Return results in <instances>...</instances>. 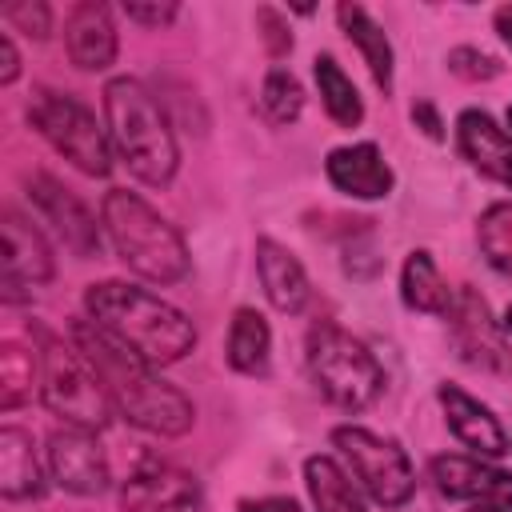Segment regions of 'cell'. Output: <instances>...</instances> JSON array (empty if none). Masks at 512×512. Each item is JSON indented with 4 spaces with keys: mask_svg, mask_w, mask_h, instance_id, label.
Masks as SVG:
<instances>
[{
    "mask_svg": "<svg viewBox=\"0 0 512 512\" xmlns=\"http://www.w3.org/2000/svg\"><path fill=\"white\" fill-rule=\"evenodd\" d=\"M68 336H72L76 352L92 364V372L100 376L116 416H124L128 424H136L140 432H152V436H184L196 424L192 400L176 384L160 380L156 368L144 364L136 352L116 344L108 332H100L88 316L72 320Z\"/></svg>",
    "mask_w": 512,
    "mask_h": 512,
    "instance_id": "cell-1",
    "label": "cell"
},
{
    "mask_svg": "<svg viewBox=\"0 0 512 512\" xmlns=\"http://www.w3.org/2000/svg\"><path fill=\"white\" fill-rule=\"evenodd\" d=\"M84 312L100 332H108L116 344H124L152 368L176 364L196 348V324L176 304L128 280L88 284Z\"/></svg>",
    "mask_w": 512,
    "mask_h": 512,
    "instance_id": "cell-2",
    "label": "cell"
},
{
    "mask_svg": "<svg viewBox=\"0 0 512 512\" xmlns=\"http://www.w3.org/2000/svg\"><path fill=\"white\" fill-rule=\"evenodd\" d=\"M104 120L116 160L128 164V172L152 188L172 184L180 168V148L168 124L164 104L132 76H116L104 84Z\"/></svg>",
    "mask_w": 512,
    "mask_h": 512,
    "instance_id": "cell-3",
    "label": "cell"
},
{
    "mask_svg": "<svg viewBox=\"0 0 512 512\" xmlns=\"http://www.w3.org/2000/svg\"><path fill=\"white\" fill-rule=\"evenodd\" d=\"M100 224L108 232L112 252L128 272L152 284H176L188 276L192 256L176 224H168L144 196L128 188H108L100 204Z\"/></svg>",
    "mask_w": 512,
    "mask_h": 512,
    "instance_id": "cell-4",
    "label": "cell"
},
{
    "mask_svg": "<svg viewBox=\"0 0 512 512\" xmlns=\"http://www.w3.org/2000/svg\"><path fill=\"white\" fill-rule=\"evenodd\" d=\"M304 364L316 392L344 412H364L384 388V368L368 352V344L332 320H316L308 328Z\"/></svg>",
    "mask_w": 512,
    "mask_h": 512,
    "instance_id": "cell-5",
    "label": "cell"
},
{
    "mask_svg": "<svg viewBox=\"0 0 512 512\" xmlns=\"http://www.w3.org/2000/svg\"><path fill=\"white\" fill-rule=\"evenodd\" d=\"M36 352H40V400L52 416H60L72 428L100 432L116 416L100 376L92 364L76 352V344H64L60 336L36 328Z\"/></svg>",
    "mask_w": 512,
    "mask_h": 512,
    "instance_id": "cell-6",
    "label": "cell"
},
{
    "mask_svg": "<svg viewBox=\"0 0 512 512\" xmlns=\"http://www.w3.org/2000/svg\"><path fill=\"white\" fill-rule=\"evenodd\" d=\"M24 116L52 144V152H60L84 176H108L112 172L116 152H112V140H108V124H100L96 112L80 96L36 84Z\"/></svg>",
    "mask_w": 512,
    "mask_h": 512,
    "instance_id": "cell-7",
    "label": "cell"
},
{
    "mask_svg": "<svg viewBox=\"0 0 512 512\" xmlns=\"http://www.w3.org/2000/svg\"><path fill=\"white\" fill-rule=\"evenodd\" d=\"M332 444L344 456L356 484L380 504V508H404L416 492V472L408 464V452L396 440L376 436L364 424H336Z\"/></svg>",
    "mask_w": 512,
    "mask_h": 512,
    "instance_id": "cell-8",
    "label": "cell"
},
{
    "mask_svg": "<svg viewBox=\"0 0 512 512\" xmlns=\"http://www.w3.org/2000/svg\"><path fill=\"white\" fill-rule=\"evenodd\" d=\"M444 320H448V340L464 364H472L480 372L508 368L504 328H500V320H492V308L476 288H468V284L452 288V304H448Z\"/></svg>",
    "mask_w": 512,
    "mask_h": 512,
    "instance_id": "cell-9",
    "label": "cell"
},
{
    "mask_svg": "<svg viewBox=\"0 0 512 512\" xmlns=\"http://www.w3.org/2000/svg\"><path fill=\"white\" fill-rule=\"evenodd\" d=\"M48 480H56V488L72 492V496H100L108 492L112 484V468H108V456L96 440V432L88 428H56L48 436Z\"/></svg>",
    "mask_w": 512,
    "mask_h": 512,
    "instance_id": "cell-10",
    "label": "cell"
},
{
    "mask_svg": "<svg viewBox=\"0 0 512 512\" xmlns=\"http://www.w3.org/2000/svg\"><path fill=\"white\" fill-rule=\"evenodd\" d=\"M120 512H204V488L176 464L144 460L120 484Z\"/></svg>",
    "mask_w": 512,
    "mask_h": 512,
    "instance_id": "cell-11",
    "label": "cell"
},
{
    "mask_svg": "<svg viewBox=\"0 0 512 512\" xmlns=\"http://www.w3.org/2000/svg\"><path fill=\"white\" fill-rule=\"evenodd\" d=\"M24 188H28V200L36 204V212L56 228V236L64 240L68 252H76V256H96L100 252V228L104 224H96V212L72 188H64L48 172H32L24 180Z\"/></svg>",
    "mask_w": 512,
    "mask_h": 512,
    "instance_id": "cell-12",
    "label": "cell"
},
{
    "mask_svg": "<svg viewBox=\"0 0 512 512\" xmlns=\"http://www.w3.org/2000/svg\"><path fill=\"white\" fill-rule=\"evenodd\" d=\"M0 220H4L0 224L4 228V300L16 304L24 292L52 280L56 256H52V244L44 240V232L16 208H4Z\"/></svg>",
    "mask_w": 512,
    "mask_h": 512,
    "instance_id": "cell-13",
    "label": "cell"
},
{
    "mask_svg": "<svg viewBox=\"0 0 512 512\" xmlns=\"http://www.w3.org/2000/svg\"><path fill=\"white\" fill-rule=\"evenodd\" d=\"M432 484L448 500H468V504H500L512 508V472L488 464L484 456H460V452H440L428 460Z\"/></svg>",
    "mask_w": 512,
    "mask_h": 512,
    "instance_id": "cell-14",
    "label": "cell"
},
{
    "mask_svg": "<svg viewBox=\"0 0 512 512\" xmlns=\"http://www.w3.org/2000/svg\"><path fill=\"white\" fill-rule=\"evenodd\" d=\"M324 176L336 192H344L352 200H384L396 184L380 144H372V140L332 148L328 160H324Z\"/></svg>",
    "mask_w": 512,
    "mask_h": 512,
    "instance_id": "cell-15",
    "label": "cell"
},
{
    "mask_svg": "<svg viewBox=\"0 0 512 512\" xmlns=\"http://www.w3.org/2000/svg\"><path fill=\"white\" fill-rule=\"evenodd\" d=\"M456 148L480 176H488L512 192V132L500 128L488 112L464 108L456 116Z\"/></svg>",
    "mask_w": 512,
    "mask_h": 512,
    "instance_id": "cell-16",
    "label": "cell"
},
{
    "mask_svg": "<svg viewBox=\"0 0 512 512\" xmlns=\"http://www.w3.org/2000/svg\"><path fill=\"white\" fill-rule=\"evenodd\" d=\"M436 400H440V408H444V420H448V428H452V436L464 444V448H472L476 456H484V460H496V456H504L508 452V432L500 428V420L476 400V396H468L460 384H440L436 388Z\"/></svg>",
    "mask_w": 512,
    "mask_h": 512,
    "instance_id": "cell-17",
    "label": "cell"
},
{
    "mask_svg": "<svg viewBox=\"0 0 512 512\" xmlns=\"http://www.w3.org/2000/svg\"><path fill=\"white\" fill-rule=\"evenodd\" d=\"M64 48L80 72H104L116 60V24L108 4L80 0L64 20Z\"/></svg>",
    "mask_w": 512,
    "mask_h": 512,
    "instance_id": "cell-18",
    "label": "cell"
},
{
    "mask_svg": "<svg viewBox=\"0 0 512 512\" xmlns=\"http://www.w3.org/2000/svg\"><path fill=\"white\" fill-rule=\"evenodd\" d=\"M256 276H260V288H264V296L276 312L300 316L308 308V300H312L308 272L284 244H276L268 236L256 240Z\"/></svg>",
    "mask_w": 512,
    "mask_h": 512,
    "instance_id": "cell-19",
    "label": "cell"
},
{
    "mask_svg": "<svg viewBox=\"0 0 512 512\" xmlns=\"http://www.w3.org/2000/svg\"><path fill=\"white\" fill-rule=\"evenodd\" d=\"M44 492H48V480H44L32 436L16 424H4L0 428V496L8 504H20V500H40Z\"/></svg>",
    "mask_w": 512,
    "mask_h": 512,
    "instance_id": "cell-20",
    "label": "cell"
},
{
    "mask_svg": "<svg viewBox=\"0 0 512 512\" xmlns=\"http://www.w3.org/2000/svg\"><path fill=\"white\" fill-rule=\"evenodd\" d=\"M336 20L344 28V36L356 44V52L364 56L372 80L380 92H392V44L384 36V28L368 16V8L360 4H336Z\"/></svg>",
    "mask_w": 512,
    "mask_h": 512,
    "instance_id": "cell-21",
    "label": "cell"
},
{
    "mask_svg": "<svg viewBox=\"0 0 512 512\" xmlns=\"http://www.w3.org/2000/svg\"><path fill=\"white\" fill-rule=\"evenodd\" d=\"M228 364L240 376H264L268 372V356H272V328L256 308H236L232 324H228V348H224Z\"/></svg>",
    "mask_w": 512,
    "mask_h": 512,
    "instance_id": "cell-22",
    "label": "cell"
},
{
    "mask_svg": "<svg viewBox=\"0 0 512 512\" xmlns=\"http://www.w3.org/2000/svg\"><path fill=\"white\" fill-rule=\"evenodd\" d=\"M400 296L412 312H428V316H444L448 304H452V288L440 280V268L432 260V252L416 248L408 252L404 260V272H400Z\"/></svg>",
    "mask_w": 512,
    "mask_h": 512,
    "instance_id": "cell-23",
    "label": "cell"
},
{
    "mask_svg": "<svg viewBox=\"0 0 512 512\" xmlns=\"http://www.w3.org/2000/svg\"><path fill=\"white\" fill-rule=\"evenodd\" d=\"M304 484H308L316 512H368L360 492L352 488L348 472L332 456H308L304 460Z\"/></svg>",
    "mask_w": 512,
    "mask_h": 512,
    "instance_id": "cell-24",
    "label": "cell"
},
{
    "mask_svg": "<svg viewBox=\"0 0 512 512\" xmlns=\"http://www.w3.org/2000/svg\"><path fill=\"white\" fill-rule=\"evenodd\" d=\"M312 76H316V88H320V100H324V112L340 124V128H356L364 120V100L352 84V76L336 64V56L320 52L312 60Z\"/></svg>",
    "mask_w": 512,
    "mask_h": 512,
    "instance_id": "cell-25",
    "label": "cell"
},
{
    "mask_svg": "<svg viewBox=\"0 0 512 512\" xmlns=\"http://www.w3.org/2000/svg\"><path fill=\"white\" fill-rule=\"evenodd\" d=\"M32 388H40V352L20 348L16 340L0 344V408L16 412L32 400Z\"/></svg>",
    "mask_w": 512,
    "mask_h": 512,
    "instance_id": "cell-26",
    "label": "cell"
},
{
    "mask_svg": "<svg viewBox=\"0 0 512 512\" xmlns=\"http://www.w3.org/2000/svg\"><path fill=\"white\" fill-rule=\"evenodd\" d=\"M476 240L484 260L512 280V200H500L492 208H484L480 224H476Z\"/></svg>",
    "mask_w": 512,
    "mask_h": 512,
    "instance_id": "cell-27",
    "label": "cell"
},
{
    "mask_svg": "<svg viewBox=\"0 0 512 512\" xmlns=\"http://www.w3.org/2000/svg\"><path fill=\"white\" fill-rule=\"evenodd\" d=\"M260 108L272 124H292L304 112V88L288 68H268L260 84Z\"/></svg>",
    "mask_w": 512,
    "mask_h": 512,
    "instance_id": "cell-28",
    "label": "cell"
},
{
    "mask_svg": "<svg viewBox=\"0 0 512 512\" xmlns=\"http://www.w3.org/2000/svg\"><path fill=\"white\" fill-rule=\"evenodd\" d=\"M0 20L12 24L16 32H24V36H32V40H48V32H52V12H48V4H40V0L4 4V8H0Z\"/></svg>",
    "mask_w": 512,
    "mask_h": 512,
    "instance_id": "cell-29",
    "label": "cell"
},
{
    "mask_svg": "<svg viewBox=\"0 0 512 512\" xmlns=\"http://www.w3.org/2000/svg\"><path fill=\"white\" fill-rule=\"evenodd\" d=\"M448 72L460 76V80H496L504 72V64L496 56L472 48V44H460V48L448 52Z\"/></svg>",
    "mask_w": 512,
    "mask_h": 512,
    "instance_id": "cell-30",
    "label": "cell"
},
{
    "mask_svg": "<svg viewBox=\"0 0 512 512\" xmlns=\"http://www.w3.org/2000/svg\"><path fill=\"white\" fill-rule=\"evenodd\" d=\"M256 32H260V40H264V48H268L272 60H280V56L292 52V28H288V20L276 8H268V4L256 8Z\"/></svg>",
    "mask_w": 512,
    "mask_h": 512,
    "instance_id": "cell-31",
    "label": "cell"
},
{
    "mask_svg": "<svg viewBox=\"0 0 512 512\" xmlns=\"http://www.w3.org/2000/svg\"><path fill=\"white\" fill-rule=\"evenodd\" d=\"M176 12H180L176 4H124V16L144 24V28H164L176 20Z\"/></svg>",
    "mask_w": 512,
    "mask_h": 512,
    "instance_id": "cell-32",
    "label": "cell"
},
{
    "mask_svg": "<svg viewBox=\"0 0 512 512\" xmlns=\"http://www.w3.org/2000/svg\"><path fill=\"white\" fill-rule=\"evenodd\" d=\"M16 76H20V52H16L12 36L0 32V84L8 88V84H16Z\"/></svg>",
    "mask_w": 512,
    "mask_h": 512,
    "instance_id": "cell-33",
    "label": "cell"
},
{
    "mask_svg": "<svg viewBox=\"0 0 512 512\" xmlns=\"http://www.w3.org/2000/svg\"><path fill=\"white\" fill-rule=\"evenodd\" d=\"M412 120L424 128L428 140H444V124H440V116H436V108H432L428 100H416V104H412Z\"/></svg>",
    "mask_w": 512,
    "mask_h": 512,
    "instance_id": "cell-34",
    "label": "cell"
},
{
    "mask_svg": "<svg viewBox=\"0 0 512 512\" xmlns=\"http://www.w3.org/2000/svg\"><path fill=\"white\" fill-rule=\"evenodd\" d=\"M236 512H300L292 496H260V500H240Z\"/></svg>",
    "mask_w": 512,
    "mask_h": 512,
    "instance_id": "cell-35",
    "label": "cell"
},
{
    "mask_svg": "<svg viewBox=\"0 0 512 512\" xmlns=\"http://www.w3.org/2000/svg\"><path fill=\"white\" fill-rule=\"evenodd\" d=\"M492 24H496V32H500V40L512 48V4H504V8H496V16H492Z\"/></svg>",
    "mask_w": 512,
    "mask_h": 512,
    "instance_id": "cell-36",
    "label": "cell"
},
{
    "mask_svg": "<svg viewBox=\"0 0 512 512\" xmlns=\"http://www.w3.org/2000/svg\"><path fill=\"white\" fill-rule=\"evenodd\" d=\"M468 512H512V508H500V504H472Z\"/></svg>",
    "mask_w": 512,
    "mask_h": 512,
    "instance_id": "cell-37",
    "label": "cell"
},
{
    "mask_svg": "<svg viewBox=\"0 0 512 512\" xmlns=\"http://www.w3.org/2000/svg\"><path fill=\"white\" fill-rule=\"evenodd\" d=\"M500 328H504V332H512V304L504 308V320H500Z\"/></svg>",
    "mask_w": 512,
    "mask_h": 512,
    "instance_id": "cell-38",
    "label": "cell"
},
{
    "mask_svg": "<svg viewBox=\"0 0 512 512\" xmlns=\"http://www.w3.org/2000/svg\"><path fill=\"white\" fill-rule=\"evenodd\" d=\"M508 128H512V104H508Z\"/></svg>",
    "mask_w": 512,
    "mask_h": 512,
    "instance_id": "cell-39",
    "label": "cell"
},
{
    "mask_svg": "<svg viewBox=\"0 0 512 512\" xmlns=\"http://www.w3.org/2000/svg\"><path fill=\"white\" fill-rule=\"evenodd\" d=\"M508 452H512V440H508Z\"/></svg>",
    "mask_w": 512,
    "mask_h": 512,
    "instance_id": "cell-40",
    "label": "cell"
}]
</instances>
